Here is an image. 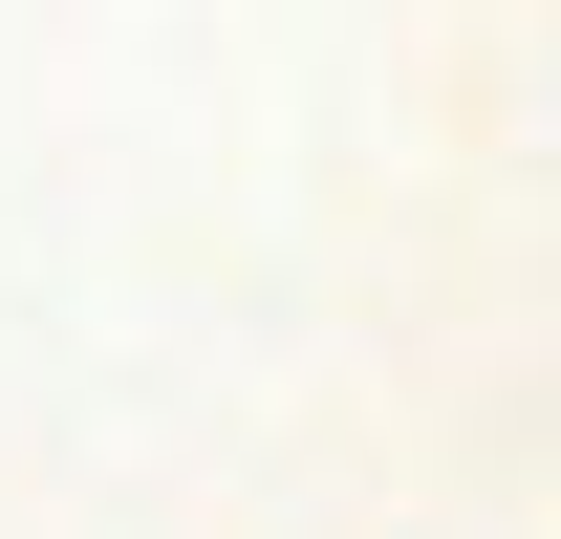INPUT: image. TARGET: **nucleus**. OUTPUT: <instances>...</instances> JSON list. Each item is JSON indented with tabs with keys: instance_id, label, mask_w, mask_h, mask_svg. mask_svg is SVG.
<instances>
[]
</instances>
